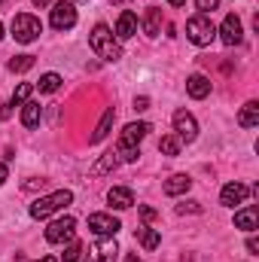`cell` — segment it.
Instances as JSON below:
<instances>
[{
    "mask_svg": "<svg viewBox=\"0 0 259 262\" xmlns=\"http://www.w3.org/2000/svg\"><path fill=\"white\" fill-rule=\"evenodd\" d=\"M247 250H250V253H253V256H256V253H259V241H256V238H253V235H250V238H247Z\"/></svg>",
    "mask_w": 259,
    "mask_h": 262,
    "instance_id": "obj_33",
    "label": "cell"
},
{
    "mask_svg": "<svg viewBox=\"0 0 259 262\" xmlns=\"http://www.w3.org/2000/svg\"><path fill=\"white\" fill-rule=\"evenodd\" d=\"M186 92H189L192 98H198V101L207 98V95H210V79L201 76V73H192V76L186 79Z\"/></svg>",
    "mask_w": 259,
    "mask_h": 262,
    "instance_id": "obj_16",
    "label": "cell"
},
{
    "mask_svg": "<svg viewBox=\"0 0 259 262\" xmlns=\"http://www.w3.org/2000/svg\"><path fill=\"white\" fill-rule=\"evenodd\" d=\"M149 134V125L146 122H128L125 131L119 134V146H116V156L122 159V162H137V156H140V140Z\"/></svg>",
    "mask_w": 259,
    "mask_h": 262,
    "instance_id": "obj_2",
    "label": "cell"
},
{
    "mask_svg": "<svg viewBox=\"0 0 259 262\" xmlns=\"http://www.w3.org/2000/svg\"><path fill=\"white\" fill-rule=\"evenodd\" d=\"M21 122H25V128H37V122H40V104H37V101H28V104H25Z\"/></svg>",
    "mask_w": 259,
    "mask_h": 262,
    "instance_id": "obj_22",
    "label": "cell"
},
{
    "mask_svg": "<svg viewBox=\"0 0 259 262\" xmlns=\"http://www.w3.org/2000/svg\"><path fill=\"white\" fill-rule=\"evenodd\" d=\"M116 253H119L116 238H101V241L85 253V262H116Z\"/></svg>",
    "mask_w": 259,
    "mask_h": 262,
    "instance_id": "obj_11",
    "label": "cell"
},
{
    "mask_svg": "<svg viewBox=\"0 0 259 262\" xmlns=\"http://www.w3.org/2000/svg\"><path fill=\"white\" fill-rule=\"evenodd\" d=\"M116 165H119V156H116V149H110V152H104V156L92 165V177H104V174L116 171Z\"/></svg>",
    "mask_w": 259,
    "mask_h": 262,
    "instance_id": "obj_15",
    "label": "cell"
},
{
    "mask_svg": "<svg viewBox=\"0 0 259 262\" xmlns=\"http://www.w3.org/2000/svg\"><path fill=\"white\" fill-rule=\"evenodd\" d=\"M34 67V55H15L12 61H9V70L12 73H25V70H31Z\"/></svg>",
    "mask_w": 259,
    "mask_h": 262,
    "instance_id": "obj_26",
    "label": "cell"
},
{
    "mask_svg": "<svg viewBox=\"0 0 259 262\" xmlns=\"http://www.w3.org/2000/svg\"><path fill=\"white\" fill-rule=\"evenodd\" d=\"M189 186H192V180L186 177V174H174L171 180H165V195H183V192H189Z\"/></svg>",
    "mask_w": 259,
    "mask_h": 262,
    "instance_id": "obj_17",
    "label": "cell"
},
{
    "mask_svg": "<svg viewBox=\"0 0 259 262\" xmlns=\"http://www.w3.org/2000/svg\"><path fill=\"white\" fill-rule=\"evenodd\" d=\"M37 89H40V92H46V95H52V92H58V89H61V76H58V73H43V76H40V82H37Z\"/></svg>",
    "mask_w": 259,
    "mask_h": 262,
    "instance_id": "obj_24",
    "label": "cell"
},
{
    "mask_svg": "<svg viewBox=\"0 0 259 262\" xmlns=\"http://www.w3.org/2000/svg\"><path fill=\"white\" fill-rule=\"evenodd\" d=\"M89 46H92V52H95L98 58H104V61H119V58H122V46L113 40V31H110L107 25H95V31L89 34Z\"/></svg>",
    "mask_w": 259,
    "mask_h": 262,
    "instance_id": "obj_1",
    "label": "cell"
},
{
    "mask_svg": "<svg viewBox=\"0 0 259 262\" xmlns=\"http://www.w3.org/2000/svg\"><path fill=\"white\" fill-rule=\"evenodd\" d=\"M235 226L244 229V232H253L256 229V207H244L235 213Z\"/></svg>",
    "mask_w": 259,
    "mask_h": 262,
    "instance_id": "obj_21",
    "label": "cell"
},
{
    "mask_svg": "<svg viewBox=\"0 0 259 262\" xmlns=\"http://www.w3.org/2000/svg\"><path fill=\"white\" fill-rule=\"evenodd\" d=\"M82 250H85V247H82L79 241H73V244L64 250V259H61V262H79V259H82Z\"/></svg>",
    "mask_w": 259,
    "mask_h": 262,
    "instance_id": "obj_28",
    "label": "cell"
},
{
    "mask_svg": "<svg viewBox=\"0 0 259 262\" xmlns=\"http://www.w3.org/2000/svg\"><path fill=\"white\" fill-rule=\"evenodd\" d=\"M186 37L192 40L195 46H210V43H213V37H217V28H213L210 15H204V12L192 15V18L186 21Z\"/></svg>",
    "mask_w": 259,
    "mask_h": 262,
    "instance_id": "obj_4",
    "label": "cell"
},
{
    "mask_svg": "<svg viewBox=\"0 0 259 262\" xmlns=\"http://www.w3.org/2000/svg\"><path fill=\"white\" fill-rule=\"evenodd\" d=\"M134 110H149V98H134Z\"/></svg>",
    "mask_w": 259,
    "mask_h": 262,
    "instance_id": "obj_32",
    "label": "cell"
},
{
    "mask_svg": "<svg viewBox=\"0 0 259 262\" xmlns=\"http://www.w3.org/2000/svg\"><path fill=\"white\" fill-rule=\"evenodd\" d=\"M113 119H116V110L110 107V110H107V113L101 116V122H98V128L92 131V137H89V140H92V143H101V140H104V137L110 134V125H113Z\"/></svg>",
    "mask_w": 259,
    "mask_h": 262,
    "instance_id": "obj_19",
    "label": "cell"
},
{
    "mask_svg": "<svg viewBox=\"0 0 259 262\" xmlns=\"http://www.w3.org/2000/svg\"><path fill=\"white\" fill-rule=\"evenodd\" d=\"M31 92H34V85H31V82H21V85H15V92H12V104H28Z\"/></svg>",
    "mask_w": 259,
    "mask_h": 262,
    "instance_id": "obj_27",
    "label": "cell"
},
{
    "mask_svg": "<svg viewBox=\"0 0 259 262\" xmlns=\"http://www.w3.org/2000/svg\"><path fill=\"white\" fill-rule=\"evenodd\" d=\"M220 40H223L226 46H238V43L244 40V28H241V18H238L235 12H229V15L223 18V25H220Z\"/></svg>",
    "mask_w": 259,
    "mask_h": 262,
    "instance_id": "obj_9",
    "label": "cell"
},
{
    "mask_svg": "<svg viewBox=\"0 0 259 262\" xmlns=\"http://www.w3.org/2000/svg\"><path fill=\"white\" fill-rule=\"evenodd\" d=\"M31 3H34V6H49L52 0H31Z\"/></svg>",
    "mask_w": 259,
    "mask_h": 262,
    "instance_id": "obj_36",
    "label": "cell"
},
{
    "mask_svg": "<svg viewBox=\"0 0 259 262\" xmlns=\"http://www.w3.org/2000/svg\"><path fill=\"white\" fill-rule=\"evenodd\" d=\"M238 125H241V128H253V125H259V104L256 101H247V104L241 107Z\"/></svg>",
    "mask_w": 259,
    "mask_h": 262,
    "instance_id": "obj_18",
    "label": "cell"
},
{
    "mask_svg": "<svg viewBox=\"0 0 259 262\" xmlns=\"http://www.w3.org/2000/svg\"><path fill=\"white\" fill-rule=\"evenodd\" d=\"M125 262H140V259H137V253H128V256H125Z\"/></svg>",
    "mask_w": 259,
    "mask_h": 262,
    "instance_id": "obj_37",
    "label": "cell"
},
{
    "mask_svg": "<svg viewBox=\"0 0 259 262\" xmlns=\"http://www.w3.org/2000/svg\"><path fill=\"white\" fill-rule=\"evenodd\" d=\"M159 149H162L165 156H177V152H180V137H177V134H165V137L159 140Z\"/></svg>",
    "mask_w": 259,
    "mask_h": 262,
    "instance_id": "obj_25",
    "label": "cell"
},
{
    "mask_svg": "<svg viewBox=\"0 0 259 262\" xmlns=\"http://www.w3.org/2000/svg\"><path fill=\"white\" fill-rule=\"evenodd\" d=\"M70 201H73V192H67V189H58V192H49V195L37 198V201L31 204V216H34V220H46V216L58 213L61 207H67Z\"/></svg>",
    "mask_w": 259,
    "mask_h": 262,
    "instance_id": "obj_3",
    "label": "cell"
},
{
    "mask_svg": "<svg viewBox=\"0 0 259 262\" xmlns=\"http://www.w3.org/2000/svg\"><path fill=\"white\" fill-rule=\"evenodd\" d=\"M73 232H76V220L73 216H61V220H55L46 229V241L49 244H64V241H73Z\"/></svg>",
    "mask_w": 259,
    "mask_h": 262,
    "instance_id": "obj_6",
    "label": "cell"
},
{
    "mask_svg": "<svg viewBox=\"0 0 259 262\" xmlns=\"http://www.w3.org/2000/svg\"><path fill=\"white\" fill-rule=\"evenodd\" d=\"M107 201H110L116 210H128L131 204H134V192H131L128 186H113V189L107 192Z\"/></svg>",
    "mask_w": 259,
    "mask_h": 262,
    "instance_id": "obj_13",
    "label": "cell"
},
{
    "mask_svg": "<svg viewBox=\"0 0 259 262\" xmlns=\"http://www.w3.org/2000/svg\"><path fill=\"white\" fill-rule=\"evenodd\" d=\"M137 238H140V244H143L146 250H156V247L162 244V235H159L156 229H146V226H143V229H137Z\"/></svg>",
    "mask_w": 259,
    "mask_h": 262,
    "instance_id": "obj_23",
    "label": "cell"
},
{
    "mask_svg": "<svg viewBox=\"0 0 259 262\" xmlns=\"http://www.w3.org/2000/svg\"><path fill=\"white\" fill-rule=\"evenodd\" d=\"M9 113H12V110H9V104H0V122H3V119H9Z\"/></svg>",
    "mask_w": 259,
    "mask_h": 262,
    "instance_id": "obj_34",
    "label": "cell"
},
{
    "mask_svg": "<svg viewBox=\"0 0 259 262\" xmlns=\"http://www.w3.org/2000/svg\"><path fill=\"white\" fill-rule=\"evenodd\" d=\"M89 229L95 235H101V238H116V232L122 229V223L116 216H110V213H92L89 216Z\"/></svg>",
    "mask_w": 259,
    "mask_h": 262,
    "instance_id": "obj_8",
    "label": "cell"
},
{
    "mask_svg": "<svg viewBox=\"0 0 259 262\" xmlns=\"http://www.w3.org/2000/svg\"><path fill=\"white\" fill-rule=\"evenodd\" d=\"M3 3H6V0H0V6H3Z\"/></svg>",
    "mask_w": 259,
    "mask_h": 262,
    "instance_id": "obj_41",
    "label": "cell"
},
{
    "mask_svg": "<svg viewBox=\"0 0 259 262\" xmlns=\"http://www.w3.org/2000/svg\"><path fill=\"white\" fill-rule=\"evenodd\" d=\"M76 25V6L70 0H58L52 6V28L55 31H70Z\"/></svg>",
    "mask_w": 259,
    "mask_h": 262,
    "instance_id": "obj_7",
    "label": "cell"
},
{
    "mask_svg": "<svg viewBox=\"0 0 259 262\" xmlns=\"http://www.w3.org/2000/svg\"><path fill=\"white\" fill-rule=\"evenodd\" d=\"M168 3H171V6H183L186 0H168Z\"/></svg>",
    "mask_w": 259,
    "mask_h": 262,
    "instance_id": "obj_38",
    "label": "cell"
},
{
    "mask_svg": "<svg viewBox=\"0 0 259 262\" xmlns=\"http://www.w3.org/2000/svg\"><path fill=\"white\" fill-rule=\"evenodd\" d=\"M174 131H177L180 143H192L195 137H198L195 116H192V113H186V110H177V113H174Z\"/></svg>",
    "mask_w": 259,
    "mask_h": 262,
    "instance_id": "obj_10",
    "label": "cell"
},
{
    "mask_svg": "<svg viewBox=\"0 0 259 262\" xmlns=\"http://www.w3.org/2000/svg\"><path fill=\"white\" fill-rule=\"evenodd\" d=\"M6 177H9V171H6V165H3V162H0V186H3V183H6Z\"/></svg>",
    "mask_w": 259,
    "mask_h": 262,
    "instance_id": "obj_35",
    "label": "cell"
},
{
    "mask_svg": "<svg viewBox=\"0 0 259 262\" xmlns=\"http://www.w3.org/2000/svg\"><path fill=\"white\" fill-rule=\"evenodd\" d=\"M159 31H162V9H146V15H143V34L146 37H159Z\"/></svg>",
    "mask_w": 259,
    "mask_h": 262,
    "instance_id": "obj_20",
    "label": "cell"
},
{
    "mask_svg": "<svg viewBox=\"0 0 259 262\" xmlns=\"http://www.w3.org/2000/svg\"><path fill=\"white\" fill-rule=\"evenodd\" d=\"M40 34H43V25H40L37 15L18 12V15L12 18V37H15V43H34Z\"/></svg>",
    "mask_w": 259,
    "mask_h": 262,
    "instance_id": "obj_5",
    "label": "cell"
},
{
    "mask_svg": "<svg viewBox=\"0 0 259 262\" xmlns=\"http://www.w3.org/2000/svg\"><path fill=\"white\" fill-rule=\"evenodd\" d=\"M137 34V15L131 12V9H125L122 15H119V21H116V37L119 40H131Z\"/></svg>",
    "mask_w": 259,
    "mask_h": 262,
    "instance_id": "obj_14",
    "label": "cell"
},
{
    "mask_svg": "<svg viewBox=\"0 0 259 262\" xmlns=\"http://www.w3.org/2000/svg\"><path fill=\"white\" fill-rule=\"evenodd\" d=\"M204 207L198 204V201H183V204H177V213H201Z\"/></svg>",
    "mask_w": 259,
    "mask_h": 262,
    "instance_id": "obj_29",
    "label": "cell"
},
{
    "mask_svg": "<svg viewBox=\"0 0 259 262\" xmlns=\"http://www.w3.org/2000/svg\"><path fill=\"white\" fill-rule=\"evenodd\" d=\"M250 186H244V183H229V186H223V192H220V204H226V207H235V204H244L247 198H250Z\"/></svg>",
    "mask_w": 259,
    "mask_h": 262,
    "instance_id": "obj_12",
    "label": "cell"
},
{
    "mask_svg": "<svg viewBox=\"0 0 259 262\" xmlns=\"http://www.w3.org/2000/svg\"><path fill=\"white\" fill-rule=\"evenodd\" d=\"M156 216H159V213H156V210H153L149 204H143V207H140V220H143V223H153Z\"/></svg>",
    "mask_w": 259,
    "mask_h": 262,
    "instance_id": "obj_31",
    "label": "cell"
},
{
    "mask_svg": "<svg viewBox=\"0 0 259 262\" xmlns=\"http://www.w3.org/2000/svg\"><path fill=\"white\" fill-rule=\"evenodd\" d=\"M195 6H198L204 15H207L210 9H217V6H220V0H195Z\"/></svg>",
    "mask_w": 259,
    "mask_h": 262,
    "instance_id": "obj_30",
    "label": "cell"
},
{
    "mask_svg": "<svg viewBox=\"0 0 259 262\" xmlns=\"http://www.w3.org/2000/svg\"><path fill=\"white\" fill-rule=\"evenodd\" d=\"M0 40H3V21H0Z\"/></svg>",
    "mask_w": 259,
    "mask_h": 262,
    "instance_id": "obj_40",
    "label": "cell"
},
{
    "mask_svg": "<svg viewBox=\"0 0 259 262\" xmlns=\"http://www.w3.org/2000/svg\"><path fill=\"white\" fill-rule=\"evenodd\" d=\"M37 262H58L55 256H43V259H37Z\"/></svg>",
    "mask_w": 259,
    "mask_h": 262,
    "instance_id": "obj_39",
    "label": "cell"
}]
</instances>
